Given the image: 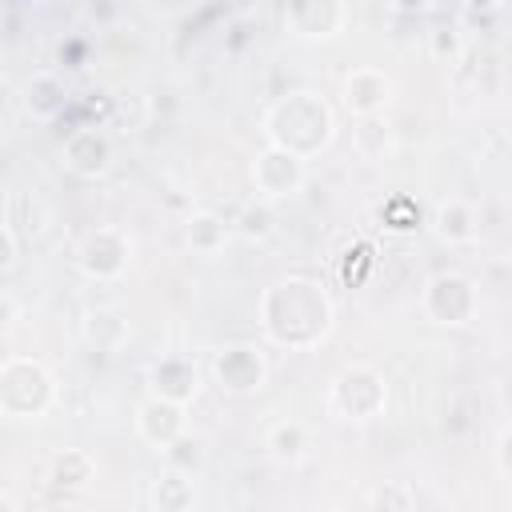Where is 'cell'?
<instances>
[{"label": "cell", "mask_w": 512, "mask_h": 512, "mask_svg": "<svg viewBox=\"0 0 512 512\" xmlns=\"http://www.w3.org/2000/svg\"><path fill=\"white\" fill-rule=\"evenodd\" d=\"M260 328L280 348H316L332 328V300L308 276H284L260 296Z\"/></svg>", "instance_id": "6da1fadb"}, {"label": "cell", "mask_w": 512, "mask_h": 512, "mask_svg": "<svg viewBox=\"0 0 512 512\" xmlns=\"http://www.w3.org/2000/svg\"><path fill=\"white\" fill-rule=\"evenodd\" d=\"M264 136L272 148H284L300 160L328 148L332 140V108L316 92H288L264 112Z\"/></svg>", "instance_id": "7a4b0ae2"}, {"label": "cell", "mask_w": 512, "mask_h": 512, "mask_svg": "<svg viewBox=\"0 0 512 512\" xmlns=\"http://www.w3.org/2000/svg\"><path fill=\"white\" fill-rule=\"evenodd\" d=\"M56 400L52 372L32 356H8L0 364V412L12 420L44 416Z\"/></svg>", "instance_id": "3957f363"}, {"label": "cell", "mask_w": 512, "mask_h": 512, "mask_svg": "<svg viewBox=\"0 0 512 512\" xmlns=\"http://www.w3.org/2000/svg\"><path fill=\"white\" fill-rule=\"evenodd\" d=\"M388 404V384H384V372H376L372 364H344L332 384H328V412L336 420H372L380 416Z\"/></svg>", "instance_id": "277c9868"}, {"label": "cell", "mask_w": 512, "mask_h": 512, "mask_svg": "<svg viewBox=\"0 0 512 512\" xmlns=\"http://www.w3.org/2000/svg\"><path fill=\"white\" fill-rule=\"evenodd\" d=\"M424 312L436 320V324H448V328H460L476 316L480 308V292L476 284L464 276V272H436L428 284H424V296H420Z\"/></svg>", "instance_id": "5b68a950"}, {"label": "cell", "mask_w": 512, "mask_h": 512, "mask_svg": "<svg viewBox=\"0 0 512 512\" xmlns=\"http://www.w3.org/2000/svg\"><path fill=\"white\" fill-rule=\"evenodd\" d=\"M212 380L228 396H252L268 380V360L256 344H224L212 356Z\"/></svg>", "instance_id": "8992f818"}, {"label": "cell", "mask_w": 512, "mask_h": 512, "mask_svg": "<svg viewBox=\"0 0 512 512\" xmlns=\"http://www.w3.org/2000/svg\"><path fill=\"white\" fill-rule=\"evenodd\" d=\"M304 180H308V168H304V160L300 156H292V152H284V148H264V152H256V160H252V184H256V196L260 200H284V196H292V192H300L304 188Z\"/></svg>", "instance_id": "52a82bcc"}, {"label": "cell", "mask_w": 512, "mask_h": 512, "mask_svg": "<svg viewBox=\"0 0 512 512\" xmlns=\"http://www.w3.org/2000/svg\"><path fill=\"white\" fill-rule=\"evenodd\" d=\"M128 256H132V240L120 228H96L76 248V264H80V272L88 280H116V276H124Z\"/></svg>", "instance_id": "ba28073f"}, {"label": "cell", "mask_w": 512, "mask_h": 512, "mask_svg": "<svg viewBox=\"0 0 512 512\" xmlns=\"http://www.w3.org/2000/svg\"><path fill=\"white\" fill-rule=\"evenodd\" d=\"M340 100H344V108H348L352 116L372 120V116H380V112L388 108V100H392V80H388L384 68L360 64V68H352V72L344 76Z\"/></svg>", "instance_id": "9c48e42d"}, {"label": "cell", "mask_w": 512, "mask_h": 512, "mask_svg": "<svg viewBox=\"0 0 512 512\" xmlns=\"http://www.w3.org/2000/svg\"><path fill=\"white\" fill-rule=\"evenodd\" d=\"M188 432V412H184V404H172V400H160V396H144L140 404H136V436L148 444V448H156V452H164L176 436H184Z\"/></svg>", "instance_id": "30bf717a"}, {"label": "cell", "mask_w": 512, "mask_h": 512, "mask_svg": "<svg viewBox=\"0 0 512 512\" xmlns=\"http://www.w3.org/2000/svg\"><path fill=\"white\" fill-rule=\"evenodd\" d=\"M60 156H64L68 172H76L84 180H96L112 168V140L100 128H76V132H68Z\"/></svg>", "instance_id": "8fae6325"}, {"label": "cell", "mask_w": 512, "mask_h": 512, "mask_svg": "<svg viewBox=\"0 0 512 512\" xmlns=\"http://www.w3.org/2000/svg\"><path fill=\"white\" fill-rule=\"evenodd\" d=\"M344 20H348V8L336 0H304V4L284 8V24L300 40H332V36H340Z\"/></svg>", "instance_id": "7c38bea8"}, {"label": "cell", "mask_w": 512, "mask_h": 512, "mask_svg": "<svg viewBox=\"0 0 512 512\" xmlns=\"http://www.w3.org/2000/svg\"><path fill=\"white\" fill-rule=\"evenodd\" d=\"M148 384H152V396L172 400V404H188L200 392V372L188 356H164L148 368Z\"/></svg>", "instance_id": "4fadbf2b"}, {"label": "cell", "mask_w": 512, "mask_h": 512, "mask_svg": "<svg viewBox=\"0 0 512 512\" xmlns=\"http://www.w3.org/2000/svg\"><path fill=\"white\" fill-rule=\"evenodd\" d=\"M476 208L468 200H440L436 212H432V232L444 240V244H468L476 240Z\"/></svg>", "instance_id": "5bb4252c"}, {"label": "cell", "mask_w": 512, "mask_h": 512, "mask_svg": "<svg viewBox=\"0 0 512 512\" xmlns=\"http://www.w3.org/2000/svg\"><path fill=\"white\" fill-rule=\"evenodd\" d=\"M264 448H268V456L276 460V464H300L304 456H308V448H312V436H308V428L300 424V420H276V424H268V432H264Z\"/></svg>", "instance_id": "9a60e30c"}, {"label": "cell", "mask_w": 512, "mask_h": 512, "mask_svg": "<svg viewBox=\"0 0 512 512\" xmlns=\"http://www.w3.org/2000/svg\"><path fill=\"white\" fill-rule=\"evenodd\" d=\"M228 236H232L228 220L216 216V212H208V208H200V212H192V216L184 220V244H188L196 256H216V252L228 244Z\"/></svg>", "instance_id": "2e32d148"}, {"label": "cell", "mask_w": 512, "mask_h": 512, "mask_svg": "<svg viewBox=\"0 0 512 512\" xmlns=\"http://www.w3.org/2000/svg\"><path fill=\"white\" fill-rule=\"evenodd\" d=\"M84 344L96 348V352H120L124 340H128V324L112 312V308H96L84 316Z\"/></svg>", "instance_id": "e0dca14e"}, {"label": "cell", "mask_w": 512, "mask_h": 512, "mask_svg": "<svg viewBox=\"0 0 512 512\" xmlns=\"http://www.w3.org/2000/svg\"><path fill=\"white\" fill-rule=\"evenodd\" d=\"M192 476H184V472H164L156 484H152V508L156 512H188L192 508Z\"/></svg>", "instance_id": "ac0fdd59"}, {"label": "cell", "mask_w": 512, "mask_h": 512, "mask_svg": "<svg viewBox=\"0 0 512 512\" xmlns=\"http://www.w3.org/2000/svg\"><path fill=\"white\" fill-rule=\"evenodd\" d=\"M52 484L56 488H84L92 476H96V464L84 448H64L56 460H52Z\"/></svg>", "instance_id": "d6986e66"}, {"label": "cell", "mask_w": 512, "mask_h": 512, "mask_svg": "<svg viewBox=\"0 0 512 512\" xmlns=\"http://www.w3.org/2000/svg\"><path fill=\"white\" fill-rule=\"evenodd\" d=\"M236 236L240 240H248V244H260V240H268L272 232H276V212H272V204L268 200H248L244 208H240V216H236Z\"/></svg>", "instance_id": "ffe728a7"}, {"label": "cell", "mask_w": 512, "mask_h": 512, "mask_svg": "<svg viewBox=\"0 0 512 512\" xmlns=\"http://www.w3.org/2000/svg\"><path fill=\"white\" fill-rule=\"evenodd\" d=\"M28 112L36 120H52L60 108H64V84L52 76V72H40L32 84H28V96H24Z\"/></svg>", "instance_id": "44dd1931"}, {"label": "cell", "mask_w": 512, "mask_h": 512, "mask_svg": "<svg viewBox=\"0 0 512 512\" xmlns=\"http://www.w3.org/2000/svg\"><path fill=\"white\" fill-rule=\"evenodd\" d=\"M164 460H168L172 472L192 476V472L204 464V440H200L196 432H184V436H176V440L164 448Z\"/></svg>", "instance_id": "7402d4cb"}, {"label": "cell", "mask_w": 512, "mask_h": 512, "mask_svg": "<svg viewBox=\"0 0 512 512\" xmlns=\"http://www.w3.org/2000/svg\"><path fill=\"white\" fill-rule=\"evenodd\" d=\"M372 512H416V492L408 480H388L372 496Z\"/></svg>", "instance_id": "603a6c76"}, {"label": "cell", "mask_w": 512, "mask_h": 512, "mask_svg": "<svg viewBox=\"0 0 512 512\" xmlns=\"http://www.w3.org/2000/svg\"><path fill=\"white\" fill-rule=\"evenodd\" d=\"M428 44H432V56H440V60H448V56H456L460 52V28H436V32H428Z\"/></svg>", "instance_id": "cb8c5ba5"}, {"label": "cell", "mask_w": 512, "mask_h": 512, "mask_svg": "<svg viewBox=\"0 0 512 512\" xmlns=\"http://www.w3.org/2000/svg\"><path fill=\"white\" fill-rule=\"evenodd\" d=\"M16 264V236L0 224V272H8Z\"/></svg>", "instance_id": "d4e9b609"}, {"label": "cell", "mask_w": 512, "mask_h": 512, "mask_svg": "<svg viewBox=\"0 0 512 512\" xmlns=\"http://www.w3.org/2000/svg\"><path fill=\"white\" fill-rule=\"evenodd\" d=\"M492 452H496V472L508 476V424L496 428V448Z\"/></svg>", "instance_id": "484cf974"}, {"label": "cell", "mask_w": 512, "mask_h": 512, "mask_svg": "<svg viewBox=\"0 0 512 512\" xmlns=\"http://www.w3.org/2000/svg\"><path fill=\"white\" fill-rule=\"evenodd\" d=\"M16 320V300L8 292H0V328H8Z\"/></svg>", "instance_id": "4316f807"}, {"label": "cell", "mask_w": 512, "mask_h": 512, "mask_svg": "<svg viewBox=\"0 0 512 512\" xmlns=\"http://www.w3.org/2000/svg\"><path fill=\"white\" fill-rule=\"evenodd\" d=\"M0 512H16V500L8 492H0Z\"/></svg>", "instance_id": "83f0119b"}, {"label": "cell", "mask_w": 512, "mask_h": 512, "mask_svg": "<svg viewBox=\"0 0 512 512\" xmlns=\"http://www.w3.org/2000/svg\"><path fill=\"white\" fill-rule=\"evenodd\" d=\"M328 512H348V508H328Z\"/></svg>", "instance_id": "f1b7e54d"}]
</instances>
